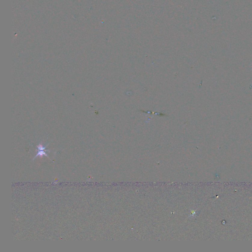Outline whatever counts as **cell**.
Returning a JSON list of instances; mask_svg holds the SVG:
<instances>
[{
	"mask_svg": "<svg viewBox=\"0 0 252 252\" xmlns=\"http://www.w3.org/2000/svg\"><path fill=\"white\" fill-rule=\"evenodd\" d=\"M48 146V145L45 146L43 144H39L37 146V147H38V153L34 157V159H33V161L35 160V158H37V157H41L43 156H46L49 159V156H48V154L46 153V152H50V151L48 150H46V148Z\"/></svg>",
	"mask_w": 252,
	"mask_h": 252,
	"instance_id": "cell-1",
	"label": "cell"
}]
</instances>
